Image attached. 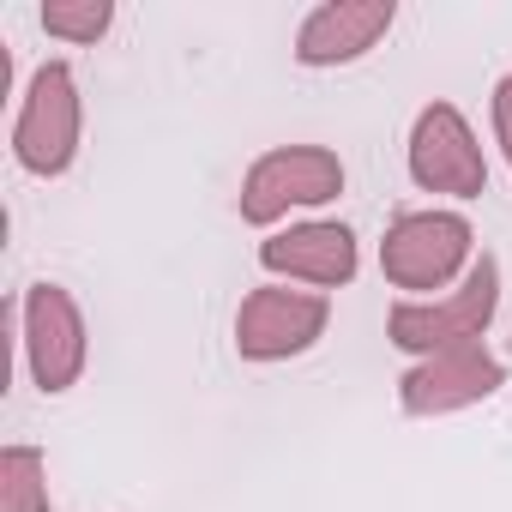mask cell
<instances>
[{
  "label": "cell",
  "mask_w": 512,
  "mask_h": 512,
  "mask_svg": "<svg viewBox=\"0 0 512 512\" xmlns=\"http://www.w3.org/2000/svg\"><path fill=\"white\" fill-rule=\"evenodd\" d=\"M79 133H85V109H79V79L67 61H49L31 73L19 121H13V157L25 175H67L79 157Z\"/></svg>",
  "instance_id": "277c9868"
},
{
  "label": "cell",
  "mask_w": 512,
  "mask_h": 512,
  "mask_svg": "<svg viewBox=\"0 0 512 512\" xmlns=\"http://www.w3.org/2000/svg\"><path fill=\"white\" fill-rule=\"evenodd\" d=\"M470 241H476V229L458 211H404V217H392V229L380 241V272L410 302H428L434 290H446L464 272Z\"/></svg>",
  "instance_id": "7a4b0ae2"
},
{
  "label": "cell",
  "mask_w": 512,
  "mask_h": 512,
  "mask_svg": "<svg viewBox=\"0 0 512 512\" xmlns=\"http://www.w3.org/2000/svg\"><path fill=\"white\" fill-rule=\"evenodd\" d=\"M19 344H25V368H31V380H37L43 398L73 392L79 374H85V356H91L85 314H79L73 290L31 284L25 302H19Z\"/></svg>",
  "instance_id": "5b68a950"
},
{
  "label": "cell",
  "mask_w": 512,
  "mask_h": 512,
  "mask_svg": "<svg viewBox=\"0 0 512 512\" xmlns=\"http://www.w3.org/2000/svg\"><path fill=\"white\" fill-rule=\"evenodd\" d=\"M37 19H43V31L61 37V43H97V37L109 31L115 7H109V0H49Z\"/></svg>",
  "instance_id": "7c38bea8"
},
{
  "label": "cell",
  "mask_w": 512,
  "mask_h": 512,
  "mask_svg": "<svg viewBox=\"0 0 512 512\" xmlns=\"http://www.w3.org/2000/svg\"><path fill=\"white\" fill-rule=\"evenodd\" d=\"M332 326V302L320 290H290V284H260L235 308V350L247 362H290L314 350Z\"/></svg>",
  "instance_id": "8992f818"
},
{
  "label": "cell",
  "mask_w": 512,
  "mask_h": 512,
  "mask_svg": "<svg viewBox=\"0 0 512 512\" xmlns=\"http://www.w3.org/2000/svg\"><path fill=\"white\" fill-rule=\"evenodd\" d=\"M0 512H49V464L37 446L0 452Z\"/></svg>",
  "instance_id": "8fae6325"
},
{
  "label": "cell",
  "mask_w": 512,
  "mask_h": 512,
  "mask_svg": "<svg viewBox=\"0 0 512 512\" xmlns=\"http://www.w3.org/2000/svg\"><path fill=\"white\" fill-rule=\"evenodd\" d=\"M410 181L422 193L446 199H482L488 193V163L470 133V121L452 103H428L410 127Z\"/></svg>",
  "instance_id": "52a82bcc"
},
{
  "label": "cell",
  "mask_w": 512,
  "mask_h": 512,
  "mask_svg": "<svg viewBox=\"0 0 512 512\" xmlns=\"http://www.w3.org/2000/svg\"><path fill=\"white\" fill-rule=\"evenodd\" d=\"M494 139H500V151H506V169H512V73H500L494 79Z\"/></svg>",
  "instance_id": "4fadbf2b"
},
{
  "label": "cell",
  "mask_w": 512,
  "mask_h": 512,
  "mask_svg": "<svg viewBox=\"0 0 512 512\" xmlns=\"http://www.w3.org/2000/svg\"><path fill=\"white\" fill-rule=\"evenodd\" d=\"M494 308H500V260L482 253L452 296H428V302L404 296L386 314V338L422 362V356H440V350H458V344H482V332L494 326Z\"/></svg>",
  "instance_id": "6da1fadb"
},
{
  "label": "cell",
  "mask_w": 512,
  "mask_h": 512,
  "mask_svg": "<svg viewBox=\"0 0 512 512\" xmlns=\"http://www.w3.org/2000/svg\"><path fill=\"white\" fill-rule=\"evenodd\" d=\"M260 266L290 278V284H314L320 296L326 290H344L362 266L356 253V229L350 223H296V229H278L260 241Z\"/></svg>",
  "instance_id": "9c48e42d"
},
{
  "label": "cell",
  "mask_w": 512,
  "mask_h": 512,
  "mask_svg": "<svg viewBox=\"0 0 512 512\" xmlns=\"http://www.w3.org/2000/svg\"><path fill=\"white\" fill-rule=\"evenodd\" d=\"M338 193H344L338 151H326V145H278V151H266V157L247 163L235 211L253 229H272L278 217L308 211V205H332Z\"/></svg>",
  "instance_id": "3957f363"
},
{
  "label": "cell",
  "mask_w": 512,
  "mask_h": 512,
  "mask_svg": "<svg viewBox=\"0 0 512 512\" xmlns=\"http://www.w3.org/2000/svg\"><path fill=\"white\" fill-rule=\"evenodd\" d=\"M500 386H506V368L482 344H458V350H440V356H422L416 368H404L398 404H404V416H452V410L494 398Z\"/></svg>",
  "instance_id": "ba28073f"
},
{
  "label": "cell",
  "mask_w": 512,
  "mask_h": 512,
  "mask_svg": "<svg viewBox=\"0 0 512 512\" xmlns=\"http://www.w3.org/2000/svg\"><path fill=\"white\" fill-rule=\"evenodd\" d=\"M392 19H398L392 0H326L296 31V61L302 67H350L368 49H380Z\"/></svg>",
  "instance_id": "30bf717a"
}]
</instances>
